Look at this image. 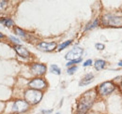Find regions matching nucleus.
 <instances>
[{
  "label": "nucleus",
  "instance_id": "f257e3e1",
  "mask_svg": "<svg viewBox=\"0 0 122 114\" xmlns=\"http://www.w3.org/2000/svg\"><path fill=\"white\" fill-rule=\"evenodd\" d=\"M96 97V94L93 90H90L88 92H86L79 101V105H78V112L80 114H85L90 108H91L92 104L95 100Z\"/></svg>",
  "mask_w": 122,
  "mask_h": 114
},
{
  "label": "nucleus",
  "instance_id": "f03ea898",
  "mask_svg": "<svg viewBox=\"0 0 122 114\" xmlns=\"http://www.w3.org/2000/svg\"><path fill=\"white\" fill-rule=\"evenodd\" d=\"M102 23L105 25H111L116 27L122 26V17L116 14H106L102 18Z\"/></svg>",
  "mask_w": 122,
  "mask_h": 114
},
{
  "label": "nucleus",
  "instance_id": "7ed1b4c3",
  "mask_svg": "<svg viewBox=\"0 0 122 114\" xmlns=\"http://www.w3.org/2000/svg\"><path fill=\"white\" fill-rule=\"evenodd\" d=\"M25 97L27 103H30V104H37L39 103L41 97H42V93L38 91V90H28L25 92Z\"/></svg>",
  "mask_w": 122,
  "mask_h": 114
},
{
  "label": "nucleus",
  "instance_id": "20e7f679",
  "mask_svg": "<svg viewBox=\"0 0 122 114\" xmlns=\"http://www.w3.org/2000/svg\"><path fill=\"white\" fill-rule=\"evenodd\" d=\"M114 90H115V84L111 81L103 82L99 87V93L102 95H107L111 94Z\"/></svg>",
  "mask_w": 122,
  "mask_h": 114
},
{
  "label": "nucleus",
  "instance_id": "39448f33",
  "mask_svg": "<svg viewBox=\"0 0 122 114\" xmlns=\"http://www.w3.org/2000/svg\"><path fill=\"white\" fill-rule=\"evenodd\" d=\"M83 49L82 48H79V47H75V48H73L71 52H69L67 54H66V56L65 58L67 59V60H71V61H72V60H76V59H79L80 56L82 55V53H83Z\"/></svg>",
  "mask_w": 122,
  "mask_h": 114
},
{
  "label": "nucleus",
  "instance_id": "423d86ee",
  "mask_svg": "<svg viewBox=\"0 0 122 114\" xmlns=\"http://www.w3.org/2000/svg\"><path fill=\"white\" fill-rule=\"evenodd\" d=\"M27 109H28V103L24 100H17L12 107V109L16 112H24Z\"/></svg>",
  "mask_w": 122,
  "mask_h": 114
},
{
  "label": "nucleus",
  "instance_id": "0eeeda50",
  "mask_svg": "<svg viewBox=\"0 0 122 114\" xmlns=\"http://www.w3.org/2000/svg\"><path fill=\"white\" fill-rule=\"evenodd\" d=\"M29 86L34 90H41L46 87V82L44 80L38 78V79H34L33 81H31L29 82Z\"/></svg>",
  "mask_w": 122,
  "mask_h": 114
},
{
  "label": "nucleus",
  "instance_id": "6e6552de",
  "mask_svg": "<svg viewBox=\"0 0 122 114\" xmlns=\"http://www.w3.org/2000/svg\"><path fill=\"white\" fill-rule=\"evenodd\" d=\"M31 70L36 75H43L46 71V66L41 64H35L31 67Z\"/></svg>",
  "mask_w": 122,
  "mask_h": 114
},
{
  "label": "nucleus",
  "instance_id": "1a4fd4ad",
  "mask_svg": "<svg viewBox=\"0 0 122 114\" xmlns=\"http://www.w3.org/2000/svg\"><path fill=\"white\" fill-rule=\"evenodd\" d=\"M38 47L41 50H42V51L51 52V51H53V50L56 49V42H41V44H39Z\"/></svg>",
  "mask_w": 122,
  "mask_h": 114
},
{
  "label": "nucleus",
  "instance_id": "9d476101",
  "mask_svg": "<svg viewBox=\"0 0 122 114\" xmlns=\"http://www.w3.org/2000/svg\"><path fill=\"white\" fill-rule=\"evenodd\" d=\"M15 51L16 52L20 55V56L22 57H28L29 56V52H28V51L25 48V47H23V46H21V45H17V46H15Z\"/></svg>",
  "mask_w": 122,
  "mask_h": 114
},
{
  "label": "nucleus",
  "instance_id": "9b49d317",
  "mask_svg": "<svg viewBox=\"0 0 122 114\" xmlns=\"http://www.w3.org/2000/svg\"><path fill=\"white\" fill-rule=\"evenodd\" d=\"M93 80H94V76H93V74L89 73V74H87V75L85 76V78L82 80V81H80V86L87 85V84L91 83L92 81H93Z\"/></svg>",
  "mask_w": 122,
  "mask_h": 114
},
{
  "label": "nucleus",
  "instance_id": "f8f14e48",
  "mask_svg": "<svg viewBox=\"0 0 122 114\" xmlns=\"http://www.w3.org/2000/svg\"><path fill=\"white\" fill-rule=\"evenodd\" d=\"M105 66V62L103 60H97L95 62V68L97 70H101Z\"/></svg>",
  "mask_w": 122,
  "mask_h": 114
},
{
  "label": "nucleus",
  "instance_id": "ddd939ff",
  "mask_svg": "<svg viewBox=\"0 0 122 114\" xmlns=\"http://www.w3.org/2000/svg\"><path fill=\"white\" fill-rule=\"evenodd\" d=\"M50 70L52 73H54V74H56V75H60V68L57 66H56V65H52L51 66V67H50Z\"/></svg>",
  "mask_w": 122,
  "mask_h": 114
},
{
  "label": "nucleus",
  "instance_id": "4468645a",
  "mask_svg": "<svg viewBox=\"0 0 122 114\" xmlns=\"http://www.w3.org/2000/svg\"><path fill=\"white\" fill-rule=\"evenodd\" d=\"M0 22H1V23H3V24L6 25V26H11V25L13 24L12 20L8 19V18H6V19H4V20H0Z\"/></svg>",
  "mask_w": 122,
  "mask_h": 114
},
{
  "label": "nucleus",
  "instance_id": "2eb2a0df",
  "mask_svg": "<svg viewBox=\"0 0 122 114\" xmlns=\"http://www.w3.org/2000/svg\"><path fill=\"white\" fill-rule=\"evenodd\" d=\"M71 43V40H68V41H66V42H64V43H62V44H60L59 46H58V51H62L63 49H65L66 47H68L70 44Z\"/></svg>",
  "mask_w": 122,
  "mask_h": 114
},
{
  "label": "nucleus",
  "instance_id": "dca6fc26",
  "mask_svg": "<svg viewBox=\"0 0 122 114\" xmlns=\"http://www.w3.org/2000/svg\"><path fill=\"white\" fill-rule=\"evenodd\" d=\"M98 24H99V20H98V19H96L92 24H88V25H87V27L86 28V30H89V29L94 28V27H96Z\"/></svg>",
  "mask_w": 122,
  "mask_h": 114
},
{
  "label": "nucleus",
  "instance_id": "f3484780",
  "mask_svg": "<svg viewBox=\"0 0 122 114\" xmlns=\"http://www.w3.org/2000/svg\"><path fill=\"white\" fill-rule=\"evenodd\" d=\"M81 61H82V58H79V59H76V60H72V61H71V62H69V63L67 64V66H72L73 64H77V63H80Z\"/></svg>",
  "mask_w": 122,
  "mask_h": 114
},
{
  "label": "nucleus",
  "instance_id": "a211bd4d",
  "mask_svg": "<svg viewBox=\"0 0 122 114\" xmlns=\"http://www.w3.org/2000/svg\"><path fill=\"white\" fill-rule=\"evenodd\" d=\"M7 7V2L6 1H0V12L3 11Z\"/></svg>",
  "mask_w": 122,
  "mask_h": 114
},
{
  "label": "nucleus",
  "instance_id": "6ab92c4d",
  "mask_svg": "<svg viewBox=\"0 0 122 114\" xmlns=\"http://www.w3.org/2000/svg\"><path fill=\"white\" fill-rule=\"evenodd\" d=\"M15 31H16V33H17V35H19V36H22V37H25V33L22 29L16 28Z\"/></svg>",
  "mask_w": 122,
  "mask_h": 114
},
{
  "label": "nucleus",
  "instance_id": "aec40b11",
  "mask_svg": "<svg viewBox=\"0 0 122 114\" xmlns=\"http://www.w3.org/2000/svg\"><path fill=\"white\" fill-rule=\"evenodd\" d=\"M76 70H77V66H72V67H71V68L68 69V74L71 75V74H73Z\"/></svg>",
  "mask_w": 122,
  "mask_h": 114
},
{
  "label": "nucleus",
  "instance_id": "412c9836",
  "mask_svg": "<svg viewBox=\"0 0 122 114\" xmlns=\"http://www.w3.org/2000/svg\"><path fill=\"white\" fill-rule=\"evenodd\" d=\"M96 48L99 50V51H102L104 49V45L103 44H101V43H97L96 44Z\"/></svg>",
  "mask_w": 122,
  "mask_h": 114
},
{
  "label": "nucleus",
  "instance_id": "4be33fe9",
  "mask_svg": "<svg viewBox=\"0 0 122 114\" xmlns=\"http://www.w3.org/2000/svg\"><path fill=\"white\" fill-rule=\"evenodd\" d=\"M91 64H92V61L89 59V60H87V61H86V62H85L84 66H91Z\"/></svg>",
  "mask_w": 122,
  "mask_h": 114
},
{
  "label": "nucleus",
  "instance_id": "5701e85b",
  "mask_svg": "<svg viewBox=\"0 0 122 114\" xmlns=\"http://www.w3.org/2000/svg\"><path fill=\"white\" fill-rule=\"evenodd\" d=\"M10 39H11L13 42L18 43V44L20 43V40H19V39H17V38H14V37H10Z\"/></svg>",
  "mask_w": 122,
  "mask_h": 114
},
{
  "label": "nucleus",
  "instance_id": "b1692460",
  "mask_svg": "<svg viewBox=\"0 0 122 114\" xmlns=\"http://www.w3.org/2000/svg\"><path fill=\"white\" fill-rule=\"evenodd\" d=\"M52 111H53L52 109H51V110H47V111H46V110H43V112H44V113H51Z\"/></svg>",
  "mask_w": 122,
  "mask_h": 114
},
{
  "label": "nucleus",
  "instance_id": "393cba45",
  "mask_svg": "<svg viewBox=\"0 0 122 114\" xmlns=\"http://www.w3.org/2000/svg\"><path fill=\"white\" fill-rule=\"evenodd\" d=\"M118 66H122V61H121V62H119V63H118Z\"/></svg>",
  "mask_w": 122,
  "mask_h": 114
},
{
  "label": "nucleus",
  "instance_id": "a878e982",
  "mask_svg": "<svg viewBox=\"0 0 122 114\" xmlns=\"http://www.w3.org/2000/svg\"><path fill=\"white\" fill-rule=\"evenodd\" d=\"M4 38V35H3V34H1V33H0V38Z\"/></svg>",
  "mask_w": 122,
  "mask_h": 114
},
{
  "label": "nucleus",
  "instance_id": "bb28decb",
  "mask_svg": "<svg viewBox=\"0 0 122 114\" xmlns=\"http://www.w3.org/2000/svg\"><path fill=\"white\" fill-rule=\"evenodd\" d=\"M121 90H122V84H121Z\"/></svg>",
  "mask_w": 122,
  "mask_h": 114
},
{
  "label": "nucleus",
  "instance_id": "cd10ccee",
  "mask_svg": "<svg viewBox=\"0 0 122 114\" xmlns=\"http://www.w3.org/2000/svg\"><path fill=\"white\" fill-rule=\"evenodd\" d=\"M56 114H60V113H59V112H58V113H56Z\"/></svg>",
  "mask_w": 122,
  "mask_h": 114
}]
</instances>
